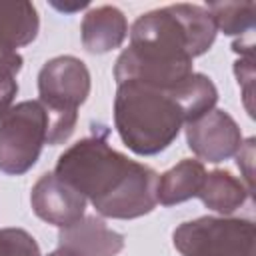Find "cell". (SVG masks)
I'll use <instances>...</instances> for the list:
<instances>
[{
  "instance_id": "obj_1",
  "label": "cell",
  "mask_w": 256,
  "mask_h": 256,
  "mask_svg": "<svg viewBox=\"0 0 256 256\" xmlns=\"http://www.w3.org/2000/svg\"><path fill=\"white\" fill-rule=\"evenodd\" d=\"M216 32L210 12L196 4H170L138 16L130 46L114 66L116 84L142 82L172 90L194 72L192 60L210 50Z\"/></svg>"
},
{
  "instance_id": "obj_2",
  "label": "cell",
  "mask_w": 256,
  "mask_h": 256,
  "mask_svg": "<svg viewBox=\"0 0 256 256\" xmlns=\"http://www.w3.org/2000/svg\"><path fill=\"white\" fill-rule=\"evenodd\" d=\"M54 174L106 218H140L158 204V172L130 160L98 136L82 138L66 148L56 162Z\"/></svg>"
},
{
  "instance_id": "obj_3",
  "label": "cell",
  "mask_w": 256,
  "mask_h": 256,
  "mask_svg": "<svg viewBox=\"0 0 256 256\" xmlns=\"http://www.w3.org/2000/svg\"><path fill=\"white\" fill-rule=\"evenodd\" d=\"M114 124L134 154L154 156L178 138L186 120L170 90L122 82L114 98Z\"/></svg>"
},
{
  "instance_id": "obj_4",
  "label": "cell",
  "mask_w": 256,
  "mask_h": 256,
  "mask_svg": "<svg viewBox=\"0 0 256 256\" xmlns=\"http://www.w3.org/2000/svg\"><path fill=\"white\" fill-rule=\"evenodd\" d=\"M40 104L46 110V144L66 142L78 122V108L90 94V72L76 56H56L38 72Z\"/></svg>"
},
{
  "instance_id": "obj_5",
  "label": "cell",
  "mask_w": 256,
  "mask_h": 256,
  "mask_svg": "<svg viewBox=\"0 0 256 256\" xmlns=\"http://www.w3.org/2000/svg\"><path fill=\"white\" fill-rule=\"evenodd\" d=\"M172 242L182 256H256V228L244 218L188 220L174 230Z\"/></svg>"
},
{
  "instance_id": "obj_6",
  "label": "cell",
  "mask_w": 256,
  "mask_h": 256,
  "mask_svg": "<svg viewBox=\"0 0 256 256\" xmlns=\"http://www.w3.org/2000/svg\"><path fill=\"white\" fill-rule=\"evenodd\" d=\"M48 118L38 100H24L0 120V172L20 176L28 172L46 144Z\"/></svg>"
},
{
  "instance_id": "obj_7",
  "label": "cell",
  "mask_w": 256,
  "mask_h": 256,
  "mask_svg": "<svg viewBox=\"0 0 256 256\" xmlns=\"http://www.w3.org/2000/svg\"><path fill=\"white\" fill-rule=\"evenodd\" d=\"M186 142L196 158L218 164L236 156L242 144V134L236 120L226 110L212 108L186 124Z\"/></svg>"
},
{
  "instance_id": "obj_8",
  "label": "cell",
  "mask_w": 256,
  "mask_h": 256,
  "mask_svg": "<svg viewBox=\"0 0 256 256\" xmlns=\"http://www.w3.org/2000/svg\"><path fill=\"white\" fill-rule=\"evenodd\" d=\"M40 20L32 2H0V80L16 78L22 68L18 48L38 36Z\"/></svg>"
},
{
  "instance_id": "obj_9",
  "label": "cell",
  "mask_w": 256,
  "mask_h": 256,
  "mask_svg": "<svg viewBox=\"0 0 256 256\" xmlns=\"http://www.w3.org/2000/svg\"><path fill=\"white\" fill-rule=\"evenodd\" d=\"M30 204L40 220L58 228L78 222L86 210V198L54 172H46L36 180L30 190Z\"/></svg>"
},
{
  "instance_id": "obj_10",
  "label": "cell",
  "mask_w": 256,
  "mask_h": 256,
  "mask_svg": "<svg viewBox=\"0 0 256 256\" xmlns=\"http://www.w3.org/2000/svg\"><path fill=\"white\" fill-rule=\"evenodd\" d=\"M58 248L68 256H116L124 248V236L106 226L98 216H82L60 228Z\"/></svg>"
},
{
  "instance_id": "obj_11",
  "label": "cell",
  "mask_w": 256,
  "mask_h": 256,
  "mask_svg": "<svg viewBox=\"0 0 256 256\" xmlns=\"http://www.w3.org/2000/svg\"><path fill=\"white\" fill-rule=\"evenodd\" d=\"M82 44L92 54H104L120 48L128 36V22L120 8L104 4L90 8L82 18Z\"/></svg>"
},
{
  "instance_id": "obj_12",
  "label": "cell",
  "mask_w": 256,
  "mask_h": 256,
  "mask_svg": "<svg viewBox=\"0 0 256 256\" xmlns=\"http://www.w3.org/2000/svg\"><path fill=\"white\" fill-rule=\"evenodd\" d=\"M204 178V164L200 160L184 158L158 178V202L162 206H174L198 196Z\"/></svg>"
},
{
  "instance_id": "obj_13",
  "label": "cell",
  "mask_w": 256,
  "mask_h": 256,
  "mask_svg": "<svg viewBox=\"0 0 256 256\" xmlns=\"http://www.w3.org/2000/svg\"><path fill=\"white\" fill-rule=\"evenodd\" d=\"M248 196H250V192L244 186V182L228 170L208 172L204 178V184L198 192V198L202 200V204L222 216L236 212L246 202Z\"/></svg>"
},
{
  "instance_id": "obj_14",
  "label": "cell",
  "mask_w": 256,
  "mask_h": 256,
  "mask_svg": "<svg viewBox=\"0 0 256 256\" xmlns=\"http://www.w3.org/2000/svg\"><path fill=\"white\" fill-rule=\"evenodd\" d=\"M170 92L178 102L186 124L210 112L218 102V90L214 82L200 72H192L186 80H182Z\"/></svg>"
},
{
  "instance_id": "obj_15",
  "label": "cell",
  "mask_w": 256,
  "mask_h": 256,
  "mask_svg": "<svg viewBox=\"0 0 256 256\" xmlns=\"http://www.w3.org/2000/svg\"><path fill=\"white\" fill-rule=\"evenodd\" d=\"M214 24L216 30H222L228 36H242L250 34L254 30L256 22V2H210L204 6Z\"/></svg>"
},
{
  "instance_id": "obj_16",
  "label": "cell",
  "mask_w": 256,
  "mask_h": 256,
  "mask_svg": "<svg viewBox=\"0 0 256 256\" xmlns=\"http://www.w3.org/2000/svg\"><path fill=\"white\" fill-rule=\"evenodd\" d=\"M0 256H40V246L22 228H0Z\"/></svg>"
},
{
  "instance_id": "obj_17",
  "label": "cell",
  "mask_w": 256,
  "mask_h": 256,
  "mask_svg": "<svg viewBox=\"0 0 256 256\" xmlns=\"http://www.w3.org/2000/svg\"><path fill=\"white\" fill-rule=\"evenodd\" d=\"M234 74L238 78V84L242 88L244 94V106L246 112L250 116H254V56H240V60H236L234 64Z\"/></svg>"
},
{
  "instance_id": "obj_18",
  "label": "cell",
  "mask_w": 256,
  "mask_h": 256,
  "mask_svg": "<svg viewBox=\"0 0 256 256\" xmlns=\"http://www.w3.org/2000/svg\"><path fill=\"white\" fill-rule=\"evenodd\" d=\"M236 164L244 176V186L252 194L254 190V138H248L240 144L236 152Z\"/></svg>"
},
{
  "instance_id": "obj_19",
  "label": "cell",
  "mask_w": 256,
  "mask_h": 256,
  "mask_svg": "<svg viewBox=\"0 0 256 256\" xmlns=\"http://www.w3.org/2000/svg\"><path fill=\"white\" fill-rule=\"evenodd\" d=\"M16 94H18V82H16V78L0 80V120L10 112Z\"/></svg>"
},
{
  "instance_id": "obj_20",
  "label": "cell",
  "mask_w": 256,
  "mask_h": 256,
  "mask_svg": "<svg viewBox=\"0 0 256 256\" xmlns=\"http://www.w3.org/2000/svg\"><path fill=\"white\" fill-rule=\"evenodd\" d=\"M56 10H60V12H68V14H72V12H78V10H82V8H86L88 6V2H74V4H62V2H50Z\"/></svg>"
},
{
  "instance_id": "obj_21",
  "label": "cell",
  "mask_w": 256,
  "mask_h": 256,
  "mask_svg": "<svg viewBox=\"0 0 256 256\" xmlns=\"http://www.w3.org/2000/svg\"><path fill=\"white\" fill-rule=\"evenodd\" d=\"M48 256H68V254H66V252H62V250L58 248V250H54V252H50Z\"/></svg>"
}]
</instances>
